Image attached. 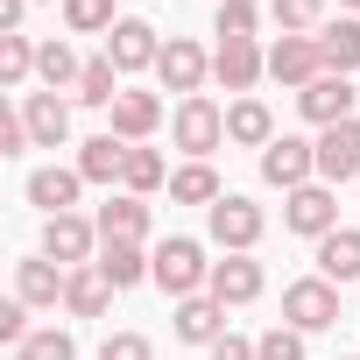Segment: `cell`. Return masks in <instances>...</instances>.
<instances>
[{
    "mask_svg": "<svg viewBox=\"0 0 360 360\" xmlns=\"http://www.w3.org/2000/svg\"><path fill=\"white\" fill-rule=\"evenodd\" d=\"M0 339H8V346H22V339H29V304H22V297L0 304Z\"/></svg>",
    "mask_w": 360,
    "mask_h": 360,
    "instance_id": "obj_38",
    "label": "cell"
},
{
    "mask_svg": "<svg viewBox=\"0 0 360 360\" xmlns=\"http://www.w3.org/2000/svg\"><path fill=\"white\" fill-rule=\"evenodd\" d=\"M64 22L78 36H113V0H64Z\"/></svg>",
    "mask_w": 360,
    "mask_h": 360,
    "instance_id": "obj_35",
    "label": "cell"
},
{
    "mask_svg": "<svg viewBox=\"0 0 360 360\" xmlns=\"http://www.w3.org/2000/svg\"><path fill=\"white\" fill-rule=\"evenodd\" d=\"M318 276L325 283H360V226H339L318 240Z\"/></svg>",
    "mask_w": 360,
    "mask_h": 360,
    "instance_id": "obj_23",
    "label": "cell"
},
{
    "mask_svg": "<svg viewBox=\"0 0 360 360\" xmlns=\"http://www.w3.org/2000/svg\"><path fill=\"white\" fill-rule=\"evenodd\" d=\"M353 99H360V92H353L346 78H332V71H325L318 85H304V92H297V113H304V120H311V127L325 134V127L353 120Z\"/></svg>",
    "mask_w": 360,
    "mask_h": 360,
    "instance_id": "obj_11",
    "label": "cell"
},
{
    "mask_svg": "<svg viewBox=\"0 0 360 360\" xmlns=\"http://www.w3.org/2000/svg\"><path fill=\"white\" fill-rule=\"evenodd\" d=\"M106 57H113V71H148V64L162 57V36H155L141 15H127V22H113V36H106Z\"/></svg>",
    "mask_w": 360,
    "mask_h": 360,
    "instance_id": "obj_12",
    "label": "cell"
},
{
    "mask_svg": "<svg viewBox=\"0 0 360 360\" xmlns=\"http://www.w3.org/2000/svg\"><path fill=\"white\" fill-rule=\"evenodd\" d=\"M99 276H106L113 290H134V283L155 276V255H148L141 240H106V248H99Z\"/></svg>",
    "mask_w": 360,
    "mask_h": 360,
    "instance_id": "obj_17",
    "label": "cell"
},
{
    "mask_svg": "<svg viewBox=\"0 0 360 360\" xmlns=\"http://www.w3.org/2000/svg\"><path fill=\"white\" fill-rule=\"evenodd\" d=\"M92 240H99V219H78V212L43 219V255H50L57 269H85V262H92Z\"/></svg>",
    "mask_w": 360,
    "mask_h": 360,
    "instance_id": "obj_7",
    "label": "cell"
},
{
    "mask_svg": "<svg viewBox=\"0 0 360 360\" xmlns=\"http://www.w3.org/2000/svg\"><path fill=\"white\" fill-rule=\"evenodd\" d=\"M283 318H290L297 332H325V325H339V283H325V276L290 283V290H283Z\"/></svg>",
    "mask_w": 360,
    "mask_h": 360,
    "instance_id": "obj_5",
    "label": "cell"
},
{
    "mask_svg": "<svg viewBox=\"0 0 360 360\" xmlns=\"http://www.w3.org/2000/svg\"><path fill=\"white\" fill-rule=\"evenodd\" d=\"M269 15L283 36H318L325 29V0H269Z\"/></svg>",
    "mask_w": 360,
    "mask_h": 360,
    "instance_id": "obj_30",
    "label": "cell"
},
{
    "mask_svg": "<svg viewBox=\"0 0 360 360\" xmlns=\"http://www.w3.org/2000/svg\"><path fill=\"white\" fill-rule=\"evenodd\" d=\"M255 353H262V360H304V332H297V325H276V332L255 339Z\"/></svg>",
    "mask_w": 360,
    "mask_h": 360,
    "instance_id": "obj_36",
    "label": "cell"
},
{
    "mask_svg": "<svg viewBox=\"0 0 360 360\" xmlns=\"http://www.w3.org/2000/svg\"><path fill=\"white\" fill-rule=\"evenodd\" d=\"M106 113H113V127H106V134H120V141H134V148L162 127V99H155V92H120Z\"/></svg>",
    "mask_w": 360,
    "mask_h": 360,
    "instance_id": "obj_15",
    "label": "cell"
},
{
    "mask_svg": "<svg viewBox=\"0 0 360 360\" xmlns=\"http://www.w3.org/2000/svg\"><path fill=\"white\" fill-rule=\"evenodd\" d=\"M78 71H85V64L71 57V43H43V57H36V78H43L50 92H64V85L78 92Z\"/></svg>",
    "mask_w": 360,
    "mask_h": 360,
    "instance_id": "obj_32",
    "label": "cell"
},
{
    "mask_svg": "<svg viewBox=\"0 0 360 360\" xmlns=\"http://www.w3.org/2000/svg\"><path fill=\"white\" fill-rule=\"evenodd\" d=\"M36 57H43V43H29V36H0V85L22 92L29 71H36Z\"/></svg>",
    "mask_w": 360,
    "mask_h": 360,
    "instance_id": "obj_28",
    "label": "cell"
},
{
    "mask_svg": "<svg viewBox=\"0 0 360 360\" xmlns=\"http://www.w3.org/2000/svg\"><path fill=\"white\" fill-rule=\"evenodd\" d=\"M262 71H269V57H262L255 43H219V50H212V78H219L226 92H255Z\"/></svg>",
    "mask_w": 360,
    "mask_h": 360,
    "instance_id": "obj_19",
    "label": "cell"
},
{
    "mask_svg": "<svg viewBox=\"0 0 360 360\" xmlns=\"http://www.w3.org/2000/svg\"><path fill=\"white\" fill-rule=\"evenodd\" d=\"M99 360H155V346H148L141 332H113V339L99 346Z\"/></svg>",
    "mask_w": 360,
    "mask_h": 360,
    "instance_id": "obj_37",
    "label": "cell"
},
{
    "mask_svg": "<svg viewBox=\"0 0 360 360\" xmlns=\"http://www.w3.org/2000/svg\"><path fill=\"white\" fill-rule=\"evenodd\" d=\"M269 78H283V85H318L325 78V50H318V36H283L276 50H269Z\"/></svg>",
    "mask_w": 360,
    "mask_h": 360,
    "instance_id": "obj_10",
    "label": "cell"
},
{
    "mask_svg": "<svg viewBox=\"0 0 360 360\" xmlns=\"http://www.w3.org/2000/svg\"><path fill=\"white\" fill-rule=\"evenodd\" d=\"M262 176L276 191H304V184H318V141H304V134H276L269 148H262Z\"/></svg>",
    "mask_w": 360,
    "mask_h": 360,
    "instance_id": "obj_3",
    "label": "cell"
},
{
    "mask_svg": "<svg viewBox=\"0 0 360 360\" xmlns=\"http://www.w3.org/2000/svg\"><path fill=\"white\" fill-rule=\"evenodd\" d=\"M205 71H212V57H205L191 36H169V43H162V57H155V78H162L169 92H184V99H198Z\"/></svg>",
    "mask_w": 360,
    "mask_h": 360,
    "instance_id": "obj_8",
    "label": "cell"
},
{
    "mask_svg": "<svg viewBox=\"0 0 360 360\" xmlns=\"http://www.w3.org/2000/svg\"><path fill=\"white\" fill-rule=\"evenodd\" d=\"M212 29H219V43H255V29H262V8H255V0H219Z\"/></svg>",
    "mask_w": 360,
    "mask_h": 360,
    "instance_id": "obj_31",
    "label": "cell"
},
{
    "mask_svg": "<svg viewBox=\"0 0 360 360\" xmlns=\"http://www.w3.org/2000/svg\"><path fill=\"white\" fill-rule=\"evenodd\" d=\"M205 226H212V240H219L226 255H255V240H262V226H269V219H262V205H255V198L226 191V198L205 212Z\"/></svg>",
    "mask_w": 360,
    "mask_h": 360,
    "instance_id": "obj_4",
    "label": "cell"
},
{
    "mask_svg": "<svg viewBox=\"0 0 360 360\" xmlns=\"http://www.w3.org/2000/svg\"><path fill=\"white\" fill-rule=\"evenodd\" d=\"M127 148L134 141H120V134H92L78 148V176H85V184H120V176H127Z\"/></svg>",
    "mask_w": 360,
    "mask_h": 360,
    "instance_id": "obj_18",
    "label": "cell"
},
{
    "mask_svg": "<svg viewBox=\"0 0 360 360\" xmlns=\"http://www.w3.org/2000/svg\"><path fill=\"white\" fill-rule=\"evenodd\" d=\"M120 184H127L134 198H148V191H162V184H169V169H162V155H155V148H127V176H120Z\"/></svg>",
    "mask_w": 360,
    "mask_h": 360,
    "instance_id": "obj_33",
    "label": "cell"
},
{
    "mask_svg": "<svg viewBox=\"0 0 360 360\" xmlns=\"http://www.w3.org/2000/svg\"><path fill=\"white\" fill-rule=\"evenodd\" d=\"M78 191H85V176H78V169H57V162L29 176V205H43L50 219H57V212H71V205H78Z\"/></svg>",
    "mask_w": 360,
    "mask_h": 360,
    "instance_id": "obj_24",
    "label": "cell"
},
{
    "mask_svg": "<svg viewBox=\"0 0 360 360\" xmlns=\"http://www.w3.org/2000/svg\"><path fill=\"white\" fill-rule=\"evenodd\" d=\"M15 360H78V339L50 325V332H29V339L15 346Z\"/></svg>",
    "mask_w": 360,
    "mask_h": 360,
    "instance_id": "obj_34",
    "label": "cell"
},
{
    "mask_svg": "<svg viewBox=\"0 0 360 360\" xmlns=\"http://www.w3.org/2000/svg\"><path fill=\"white\" fill-rule=\"evenodd\" d=\"M339 8H346V15H360V0H339Z\"/></svg>",
    "mask_w": 360,
    "mask_h": 360,
    "instance_id": "obj_42",
    "label": "cell"
},
{
    "mask_svg": "<svg viewBox=\"0 0 360 360\" xmlns=\"http://www.w3.org/2000/svg\"><path fill=\"white\" fill-rule=\"evenodd\" d=\"M212 360H262V353H255V339L226 332V339H212Z\"/></svg>",
    "mask_w": 360,
    "mask_h": 360,
    "instance_id": "obj_40",
    "label": "cell"
},
{
    "mask_svg": "<svg viewBox=\"0 0 360 360\" xmlns=\"http://www.w3.org/2000/svg\"><path fill=\"white\" fill-rule=\"evenodd\" d=\"M99 240H148V205H141L134 191L106 198V205H99Z\"/></svg>",
    "mask_w": 360,
    "mask_h": 360,
    "instance_id": "obj_26",
    "label": "cell"
},
{
    "mask_svg": "<svg viewBox=\"0 0 360 360\" xmlns=\"http://www.w3.org/2000/svg\"><path fill=\"white\" fill-rule=\"evenodd\" d=\"M78 99H85V106H113V99H120V71H113V57H85V71H78Z\"/></svg>",
    "mask_w": 360,
    "mask_h": 360,
    "instance_id": "obj_29",
    "label": "cell"
},
{
    "mask_svg": "<svg viewBox=\"0 0 360 360\" xmlns=\"http://www.w3.org/2000/svg\"><path fill=\"white\" fill-rule=\"evenodd\" d=\"M212 297H219V304H255V297H262V262H255V255L212 262Z\"/></svg>",
    "mask_w": 360,
    "mask_h": 360,
    "instance_id": "obj_20",
    "label": "cell"
},
{
    "mask_svg": "<svg viewBox=\"0 0 360 360\" xmlns=\"http://www.w3.org/2000/svg\"><path fill=\"white\" fill-rule=\"evenodd\" d=\"M283 226L304 233V240L339 233V198H332V184H304V191H290V198H283Z\"/></svg>",
    "mask_w": 360,
    "mask_h": 360,
    "instance_id": "obj_6",
    "label": "cell"
},
{
    "mask_svg": "<svg viewBox=\"0 0 360 360\" xmlns=\"http://www.w3.org/2000/svg\"><path fill=\"white\" fill-rule=\"evenodd\" d=\"M176 339L184 346H212V339H226V304L205 290V297H184L176 304Z\"/></svg>",
    "mask_w": 360,
    "mask_h": 360,
    "instance_id": "obj_16",
    "label": "cell"
},
{
    "mask_svg": "<svg viewBox=\"0 0 360 360\" xmlns=\"http://www.w3.org/2000/svg\"><path fill=\"white\" fill-rule=\"evenodd\" d=\"M169 134H176V148H184L191 162H205L219 141H226V113L198 92V99H176V113H169Z\"/></svg>",
    "mask_w": 360,
    "mask_h": 360,
    "instance_id": "obj_2",
    "label": "cell"
},
{
    "mask_svg": "<svg viewBox=\"0 0 360 360\" xmlns=\"http://www.w3.org/2000/svg\"><path fill=\"white\" fill-rule=\"evenodd\" d=\"M169 198H176V205H205V212H212V205H219L226 191H219V176H212V162H184V169L169 176Z\"/></svg>",
    "mask_w": 360,
    "mask_h": 360,
    "instance_id": "obj_27",
    "label": "cell"
},
{
    "mask_svg": "<svg viewBox=\"0 0 360 360\" xmlns=\"http://www.w3.org/2000/svg\"><path fill=\"white\" fill-rule=\"evenodd\" d=\"M22 120H29V141L36 148H64L71 141V106L57 92H22Z\"/></svg>",
    "mask_w": 360,
    "mask_h": 360,
    "instance_id": "obj_14",
    "label": "cell"
},
{
    "mask_svg": "<svg viewBox=\"0 0 360 360\" xmlns=\"http://www.w3.org/2000/svg\"><path fill=\"white\" fill-rule=\"evenodd\" d=\"M22 148H29V120L15 106V113H0V155H22Z\"/></svg>",
    "mask_w": 360,
    "mask_h": 360,
    "instance_id": "obj_39",
    "label": "cell"
},
{
    "mask_svg": "<svg viewBox=\"0 0 360 360\" xmlns=\"http://www.w3.org/2000/svg\"><path fill=\"white\" fill-rule=\"evenodd\" d=\"M64 283H71V269H57L50 255L15 262V297H22L29 311H57V304H64Z\"/></svg>",
    "mask_w": 360,
    "mask_h": 360,
    "instance_id": "obj_13",
    "label": "cell"
},
{
    "mask_svg": "<svg viewBox=\"0 0 360 360\" xmlns=\"http://www.w3.org/2000/svg\"><path fill=\"white\" fill-rule=\"evenodd\" d=\"M22 15H29V0H0V36H22Z\"/></svg>",
    "mask_w": 360,
    "mask_h": 360,
    "instance_id": "obj_41",
    "label": "cell"
},
{
    "mask_svg": "<svg viewBox=\"0 0 360 360\" xmlns=\"http://www.w3.org/2000/svg\"><path fill=\"white\" fill-rule=\"evenodd\" d=\"M226 141H240V148H269V141H276V113H269L262 99H233V106H226Z\"/></svg>",
    "mask_w": 360,
    "mask_h": 360,
    "instance_id": "obj_25",
    "label": "cell"
},
{
    "mask_svg": "<svg viewBox=\"0 0 360 360\" xmlns=\"http://www.w3.org/2000/svg\"><path fill=\"white\" fill-rule=\"evenodd\" d=\"M106 304H113V283L99 276V262L71 269V283H64V311H71V318H106Z\"/></svg>",
    "mask_w": 360,
    "mask_h": 360,
    "instance_id": "obj_21",
    "label": "cell"
},
{
    "mask_svg": "<svg viewBox=\"0 0 360 360\" xmlns=\"http://www.w3.org/2000/svg\"><path fill=\"white\" fill-rule=\"evenodd\" d=\"M346 176H360V113L318 134V184H346Z\"/></svg>",
    "mask_w": 360,
    "mask_h": 360,
    "instance_id": "obj_9",
    "label": "cell"
},
{
    "mask_svg": "<svg viewBox=\"0 0 360 360\" xmlns=\"http://www.w3.org/2000/svg\"><path fill=\"white\" fill-rule=\"evenodd\" d=\"M318 50H325V71H332V78H353V71H360V22H353V15L325 22V29H318Z\"/></svg>",
    "mask_w": 360,
    "mask_h": 360,
    "instance_id": "obj_22",
    "label": "cell"
},
{
    "mask_svg": "<svg viewBox=\"0 0 360 360\" xmlns=\"http://www.w3.org/2000/svg\"><path fill=\"white\" fill-rule=\"evenodd\" d=\"M155 283L184 304V297H205L212 290V262H205V248L198 240H162L155 248Z\"/></svg>",
    "mask_w": 360,
    "mask_h": 360,
    "instance_id": "obj_1",
    "label": "cell"
}]
</instances>
